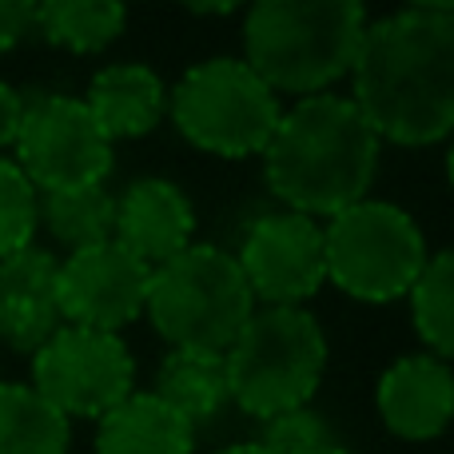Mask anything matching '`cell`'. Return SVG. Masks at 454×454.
Returning <instances> with one entry per match:
<instances>
[{
	"label": "cell",
	"instance_id": "1",
	"mask_svg": "<svg viewBox=\"0 0 454 454\" xmlns=\"http://www.w3.org/2000/svg\"><path fill=\"white\" fill-rule=\"evenodd\" d=\"M379 144L427 148L454 128V4L427 0L367 24L351 96Z\"/></svg>",
	"mask_w": 454,
	"mask_h": 454
},
{
	"label": "cell",
	"instance_id": "2",
	"mask_svg": "<svg viewBox=\"0 0 454 454\" xmlns=\"http://www.w3.org/2000/svg\"><path fill=\"white\" fill-rule=\"evenodd\" d=\"M379 136L347 96H307L275 124L263 148V180L283 212L331 220L367 200L379 172Z\"/></svg>",
	"mask_w": 454,
	"mask_h": 454
},
{
	"label": "cell",
	"instance_id": "3",
	"mask_svg": "<svg viewBox=\"0 0 454 454\" xmlns=\"http://www.w3.org/2000/svg\"><path fill=\"white\" fill-rule=\"evenodd\" d=\"M367 24L359 0H259L243 20L239 60L275 96H323L351 76Z\"/></svg>",
	"mask_w": 454,
	"mask_h": 454
},
{
	"label": "cell",
	"instance_id": "4",
	"mask_svg": "<svg viewBox=\"0 0 454 454\" xmlns=\"http://www.w3.org/2000/svg\"><path fill=\"white\" fill-rule=\"evenodd\" d=\"M323 371L327 335L307 307H255L223 351L227 403L259 423L311 407Z\"/></svg>",
	"mask_w": 454,
	"mask_h": 454
},
{
	"label": "cell",
	"instance_id": "5",
	"mask_svg": "<svg viewBox=\"0 0 454 454\" xmlns=\"http://www.w3.org/2000/svg\"><path fill=\"white\" fill-rule=\"evenodd\" d=\"M251 311L255 299L243 283L239 263L215 243H192L148 279L144 315L172 351L223 355Z\"/></svg>",
	"mask_w": 454,
	"mask_h": 454
},
{
	"label": "cell",
	"instance_id": "6",
	"mask_svg": "<svg viewBox=\"0 0 454 454\" xmlns=\"http://www.w3.org/2000/svg\"><path fill=\"white\" fill-rule=\"evenodd\" d=\"M168 116L192 148L220 160H247L263 156L283 104L239 56H212L176 80Z\"/></svg>",
	"mask_w": 454,
	"mask_h": 454
},
{
	"label": "cell",
	"instance_id": "7",
	"mask_svg": "<svg viewBox=\"0 0 454 454\" xmlns=\"http://www.w3.org/2000/svg\"><path fill=\"white\" fill-rule=\"evenodd\" d=\"M431 259L415 215L387 200H359L323 223L327 283L359 303L407 299L411 283Z\"/></svg>",
	"mask_w": 454,
	"mask_h": 454
},
{
	"label": "cell",
	"instance_id": "8",
	"mask_svg": "<svg viewBox=\"0 0 454 454\" xmlns=\"http://www.w3.org/2000/svg\"><path fill=\"white\" fill-rule=\"evenodd\" d=\"M12 160L36 196H56V192L76 188H100L112 176V140L96 128L88 116L84 100L48 92L36 100H24L20 132L12 144Z\"/></svg>",
	"mask_w": 454,
	"mask_h": 454
},
{
	"label": "cell",
	"instance_id": "9",
	"mask_svg": "<svg viewBox=\"0 0 454 454\" xmlns=\"http://www.w3.org/2000/svg\"><path fill=\"white\" fill-rule=\"evenodd\" d=\"M32 391L60 419L100 423L136 391V363L120 335L60 327L32 355Z\"/></svg>",
	"mask_w": 454,
	"mask_h": 454
},
{
	"label": "cell",
	"instance_id": "10",
	"mask_svg": "<svg viewBox=\"0 0 454 454\" xmlns=\"http://www.w3.org/2000/svg\"><path fill=\"white\" fill-rule=\"evenodd\" d=\"M235 263L255 307H303L327 283L323 223L299 212H267L247 227Z\"/></svg>",
	"mask_w": 454,
	"mask_h": 454
},
{
	"label": "cell",
	"instance_id": "11",
	"mask_svg": "<svg viewBox=\"0 0 454 454\" xmlns=\"http://www.w3.org/2000/svg\"><path fill=\"white\" fill-rule=\"evenodd\" d=\"M152 267L128 255L120 243H96V247L72 251L60 259L56 275V311L64 327H84L120 335L128 323H136L148 303Z\"/></svg>",
	"mask_w": 454,
	"mask_h": 454
},
{
	"label": "cell",
	"instance_id": "12",
	"mask_svg": "<svg viewBox=\"0 0 454 454\" xmlns=\"http://www.w3.org/2000/svg\"><path fill=\"white\" fill-rule=\"evenodd\" d=\"M112 243L136 255L144 267H164L184 247L196 243V207L184 196L180 184L164 176H144L128 184L124 196L116 200V227Z\"/></svg>",
	"mask_w": 454,
	"mask_h": 454
},
{
	"label": "cell",
	"instance_id": "13",
	"mask_svg": "<svg viewBox=\"0 0 454 454\" xmlns=\"http://www.w3.org/2000/svg\"><path fill=\"white\" fill-rule=\"evenodd\" d=\"M375 407L395 439L431 442L450 427L454 415V375L434 355H407L391 363L375 387Z\"/></svg>",
	"mask_w": 454,
	"mask_h": 454
},
{
	"label": "cell",
	"instance_id": "14",
	"mask_svg": "<svg viewBox=\"0 0 454 454\" xmlns=\"http://www.w3.org/2000/svg\"><path fill=\"white\" fill-rule=\"evenodd\" d=\"M88 116L112 144L140 140L156 132L168 116V88L148 64H108L92 76L84 96Z\"/></svg>",
	"mask_w": 454,
	"mask_h": 454
},
{
	"label": "cell",
	"instance_id": "15",
	"mask_svg": "<svg viewBox=\"0 0 454 454\" xmlns=\"http://www.w3.org/2000/svg\"><path fill=\"white\" fill-rule=\"evenodd\" d=\"M196 427L152 391H132L96 423V454H192Z\"/></svg>",
	"mask_w": 454,
	"mask_h": 454
},
{
	"label": "cell",
	"instance_id": "16",
	"mask_svg": "<svg viewBox=\"0 0 454 454\" xmlns=\"http://www.w3.org/2000/svg\"><path fill=\"white\" fill-rule=\"evenodd\" d=\"M128 8L116 0H44L32 4V32L72 56H96L124 32Z\"/></svg>",
	"mask_w": 454,
	"mask_h": 454
},
{
	"label": "cell",
	"instance_id": "17",
	"mask_svg": "<svg viewBox=\"0 0 454 454\" xmlns=\"http://www.w3.org/2000/svg\"><path fill=\"white\" fill-rule=\"evenodd\" d=\"M156 399H164L176 415H184L192 427L220 415L227 403V375L223 355L212 351H168L156 367Z\"/></svg>",
	"mask_w": 454,
	"mask_h": 454
},
{
	"label": "cell",
	"instance_id": "18",
	"mask_svg": "<svg viewBox=\"0 0 454 454\" xmlns=\"http://www.w3.org/2000/svg\"><path fill=\"white\" fill-rule=\"evenodd\" d=\"M72 423L28 383H0V454H68Z\"/></svg>",
	"mask_w": 454,
	"mask_h": 454
},
{
	"label": "cell",
	"instance_id": "19",
	"mask_svg": "<svg viewBox=\"0 0 454 454\" xmlns=\"http://www.w3.org/2000/svg\"><path fill=\"white\" fill-rule=\"evenodd\" d=\"M40 223L52 231L60 247L84 251L96 243L112 239L116 227V196L108 188H76V192H56V196L40 200Z\"/></svg>",
	"mask_w": 454,
	"mask_h": 454
},
{
	"label": "cell",
	"instance_id": "20",
	"mask_svg": "<svg viewBox=\"0 0 454 454\" xmlns=\"http://www.w3.org/2000/svg\"><path fill=\"white\" fill-rule=\"evenodd\" d=\"M415 335L423 339L427 355L447 363L454 355V255L434 251L419 279L407 291Z\"/></svg>",
	"mask_w": 454,
	"mask_h": 454
},
{
	"label": "cell",
	"instance_id": "21",
	"mask_svg": "<svg viewBox=\"0 0 454 454\" xmlns=\"http://www.w3.org/2000/svg\"><path fill=\"white\" fill-rule=\"evenodd\" d=\"M40 227V196L16 160L0 156V259L32 247Z\"/></svg>",
	"mask_w": 454,
	"mask_h": 454
},
{
	"label": "cell",
	"instance_id": "22",
	"mask_svg": "<svg viewBox=\"0 0 454 454\" xmlns=\"http://www.w3.org/2000/svg\"><path fill=\"white\" fill-rule=\"evenodd\" d=\"M56 275L60 259L44 247H24L0 259V303L20 299V303H56Z\"/></svg>",
	"mask_w": 454,
	"mask_h": 454
},
{
	"label": "cell",
	"instance_id": "23",
	"mask_svg": "<svg viewBox=\"0 0 454 454\" xmlns=\"http://www.w3.org/2000/svg\"><path fill=\"white\" fill-rule=\"evenodd\" d=\"M259 447L267 454H327V450H335L339 442L319 411L299 407L279 419H267L263 434H259Z\"/></svg>",
	"mask_w": 454,
	"mask_h": 454
},
{
	"label": "cell",
	"instance_id": "24",
	"mask_svg": "<svg viewBox=\"0 0 454 454\" xmlns=\"http://www.w3.org/2000/svg\"><path fill=\"white\" fill-rule=\"evenodd\" d=\"M60 327L64 323L56 303H20V299H4L0 303V343L16 355L32 359Z\"/></svg>",
	"mask_w": 454,
	"mask_h": 454
},
{
	"label": "cell",
	"instance_id": "25",
	"mask_svg": "<svg viewBox=\"0 0 454 454\" xmlns=\"http://www.w3.org/2000/svg\"><path fill=\"white\" fill-rule=\"evenodd\" d=\"M28 36H32V4L28 0H0V56L12 52Z\"/></svg>",
	"mask_w": 454,
	"mask_h": 454
},
{
	"label": "cell",
	"instance_id": "26",
	"mask_svg": "<svg viewBox=\"0 0 454 454\" xmlns=\"http://www.w3.org/2000/svg\"><path fill=\"white\" fill-rule=\"evenodd\" d=\"M20 116H24V96L16 92L12 84H4V80H0V156H4V148H12V144H16Z\"/></svg>",
	"mask_w": 454,
	"mask_h": 454
},
{
	"label": "cell",
	"instance_id": "27",
	"mask_svg": "<svg viewBox=\"0 0 454 454\" xmlns=\"http://www.w3.org/2000/svg\"><path fill=\"white\" fill-rule=\"evenodd\" d=\"M188 12L192 16H231L235 12V0H227V4H192Z\"/></svg>",
	"mask_w": 454,
	"mask_h": 454
},
{
	"label": "cell",
	"instance_id": "28",
	"mask_svg": "<svg viewBox=\"0 0 454 454\" xmlns=\"http://www.w3.org/2000/svg\"><path fill=\"white\" fill-rule=\"evenodd\" d=\"M220 454H267L259 442H235V447H223Z\"/></svg>",
	"mask_w": 454,
	"mask_h": 454
},
{
	"label": "cell",
	"instance_id": "29",
	"mask_svg": "<svg viewBox=\"0 0 454 454\" xmlns=\"http://www.w3.org/2000/svg\"><path fill=\"white\" fill-rule=\"evenodd\" d=\"M327 454H355V450H343V447H335V450H327Z\"/></svg>",
	"mask_w": 454,
	"mask_h": 454
}]
</instances>
